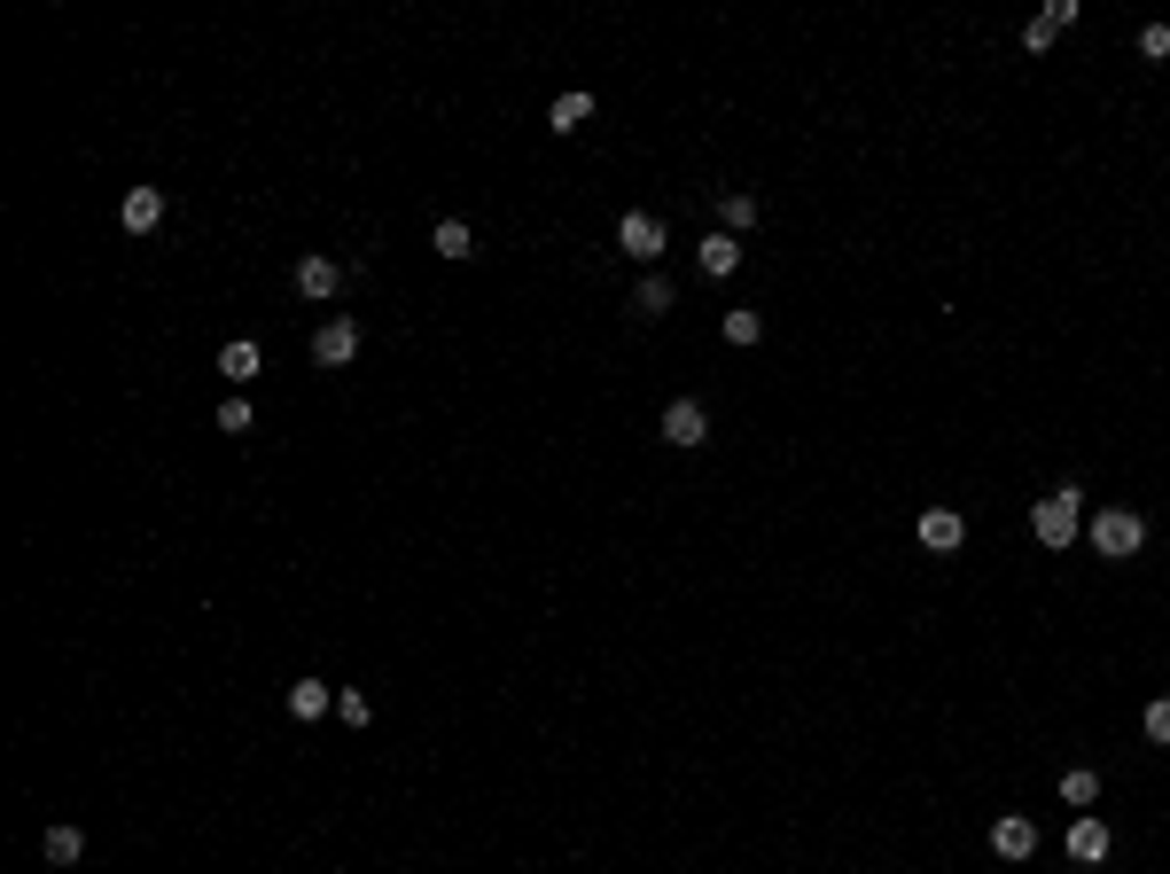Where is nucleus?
<instances>
[{
    "mask_svg": "<svg viewBox=\"0 0 1170 874\" xmlns=\"http://www.w3.org/2000/svg\"><path fill=\"white\" fill-rule=\"evenodd\" d=\"M156 219H164V188H133V196H125V227H133V234H149Z\"/></svg>",
    "mask_w": 1170,
    "mask_h": 874,
    "instance_id": "obj_13",
    "label": "nucleus"
},
{
    "mask_svg": "<svg viewBox=\"0 0 1170 874\" xmlns=\"http://www.w3.org/2000/svg\"><path fill=\"white\" fill-rule=\"evenodd\" d=\"M695 266H702V274H734V266H742V234H710V242L695 250Z\"/></svg>",
    "mask_w": 1170,
    "mask_h": 874,
    "instance_id": "obj_11",
    "label": "nucleus"
},
{
    "mask_svg": "<svg viewBox=\"0 0 1170 874\" xmlns=\"http://www.w3.org/2000/svg\"><path fill=\"white\" fill-rule=\"evenodd\" d=\"M336 711H343L351 726H368V719H375V703H368V695H359V687H343V695H336Z\"/></svg>",
    "mask_w": 1170,
    "mask_h": 874,
    "instance_id": "obj_21",
    "label": "nucleus"
},
{
    "mask_svg": "<svg viewBox=\"0 0 1170 874\" xmlns=\"http://www.w3.org/2000/svg\"><path fill=\"white\" fill-rule=\"evenodd\" d=\"M328 703H336V695H328L320 679H297V687H289V719H320Z\"/></svg>",
    "mask_w": 1170,
    "mask_h": 874,
    "instance_id": "obj_15",
    "label": "nucleus"
},
{
    "mask_svg": "<svg viewBox=\"0 0 1170 874\" xmlns=\"http://www.w3.org/2000/svg\"><path fill=\"white\" fill-rule=\"evenodd\" d=\"M351 352H359V320H351V313H336V320L313 336V360H320V368H343Z\"/></svg>",
    "mask_w": 1170,
    "mask_h": 874,
    "instance_id": "obj_4",
    "label": "nucleus"
},
{
    "mask_svg": "<svg viewBox=\"0 0 1170 874\" xmlns=\"http://www.w3.org/2000/svg\"><path fill=\"white\" fill-rule=\"evenodd\" d=\"M992 851H999V859H1030V851H1038V828H1030L1023 812H1007V820L992 828Z\"/></svg>",
    "mask_w": 1170,
    "mask_h": 874,
    "instance_id": "obj_8",
    "label": "nucleus"
},
{
    "mask_svg": "<svg viewBox=\"0 0 1170 874\" xmlns=\"http://www.w3.org/2000/svg\"><path fill=\"white\" fill-rule=\"evenodd\" d=\"M718 336H726V343H757L765 320H757V313H726V320H718Z\"/></svg>",
    "mask_w": 1170,
    "mask_h": 874,
    "instance_id": "obj_19",
    "label": "nucleus"
},
{
    "mask_svg": "<svg viewBox=\"0 0 1170 874\" xmlns=\"http://www.w3.org/2000/svg\"><path fill=\"white\" fill-rule=\"evenodd\" d=\"M960 539H967L960 507H921V547H929V555H952Z\"/></svg>",
    "mask_w": 1170,
    "mask_h": 874,
    "instance_id": "obj_5",
    "label": "nucleus"
},
{
    "mask_svg": "<svg viewBox=\"0 0 1170 874\" xmlns=\"http://www.w3.org/2000/svg\"><path fill=\"white\" fill-rule=\"evenodd\" d=\"M586 118H593V95H562V102L547 110V125H555V133H578Z\"/></svg>",
    "mask_w": 1170,
    "mask_h": 874,
    "instance_id": "obj_17",
    "label": "nucleus"
},
{
    "mask_svg": "<svg viewBox=\"0 0 1170 874\" xmlns=\"http://www.w3.org/2000/svg\"><path fill=\"white\" fill-rule=\"evenodd\" d=\"M1061 805H1076V812H1085V805H1101V780H1093L1085 765H1076V773H1061Z\"/></svg>",
    "mask_w": 1170,
    "mask_h": 874,
    "instance_id": "obj_18",
    "label": "nucleus"
},
{
    "mask_svg": "<svg viewBox=\"0 0 1170 874\" xmlns=\"http://www.w3.org/2000/svg\"><path fill=\"white\" fill-rule=\"evenodd\" d=\"M1076 507H1085V492H1076V484L1046 492V500L1030 507V532H1038L1046 547H1069V539H1076Z\"/></svg>",
    "mask_w": 1170,
    "mask_h": 874,
    "instance_id": "obj_1",
    "label": "nucleus"
},
{
    "mask_svg": "<svg viewBox=\"0 0 1170 874\" xmlns=\"http://www.w3.org/2000/svg\"><path fill=\"white\" fill-rule=\"evenodd\" d=\"M219 429H227V437H242V429H250V398H242V391L219 406Z\"/></svg>",
    "mask_w": 1170,
    "mask_h": 874,
    "instance_id": "obj_22",
    "label": "nucleus"
},
{
    "mask_svg": "<svg viewBox=\"0 0 1170 874\" xmlns=\"http://www.w3.org/2000/svg\"><path fill=\"white\" fill-rule=\"evenodd\" d=\"M633 305H641V320H656V313H671V282H656V274H648Z\"/></svg>",
    "mask_w": 1170,
    "mask_h": 874,
    "instance_id": "obj_20",
    "label": "nucleus"
},
{
    "mask_svg": "<svg viewBox=\"0 0 1170 874\" xmlns=\"http://www.w3.org/2000/svg\"><path fill=\"white\" fill-rule=\"evenodd\" d=\"M343 289V266H336V258H297V297H336Z\"/></svg>",
    "mask_w": 1170,
    "mask_h": 874,
    "instance_id": "obj_7",
    "label": "nucleus"
},
{
    "mask_svg": "<svg viewBox=\"0 0 1170 874\" xmlns=\"http://www.w3.org/2000/svg\"><path fill=\"white\" fill-rule=\"evenodd\" d=\"M429 250H437V258H453V266H461V258L477 250V234H469V219H437V234H429Z\"/></svg>",
    "mask_w": 1170,
    "mask_h": 874,
    "instance_id": "obj_12",
    "label": "nucleus"
},
{
    "mask_svg": "<svg viewBox=\"0 0 1170 874\" xmlns=\"http://www.w3.org/2000/svg\"><path fill=\"white\" fill-rule=\"evenodd\" d=\"M616 250L641 258V266H648V258H664V219H656V211H624V219H616Z\"/></svg>",
    "mask_w": 1170,
    "mask_h": 874,
    "instance_id": "obj_3",
    "label": "nucleus"
},
{
    "mask_svg": "<svg viewBox=\"0 0 1170 874\" xmlns=\"http://www.w3.org/2000/svg\"><path fill=\"white\" fill-rule=\"evenodd\" d=\"M1069 859H1085V866H1101V859H1108V828H1101L1093 812L1069 828Z\"/></svg>",
    "mask_w": 1170,
    "mask_h": 874,
    "instance_id": "obj_10",
    "label": "nucleus"
},
{
    "mask_svg": "<svg viewBox=\"0 0 1170 874\" xmlns=\"http://www.w3.org/2000/svg\"><path fill=\"white\" fill-rule=\"evenodd\" d=\"M1023 47H1030V55H1046V47H1053V24H1046V17H1030V24H1023Z\"/></svg>",
    "mask_w": 1170,
    "mask_h": 874,
    "instance_id": "obj_25",
    "label": "nucleus"
},
{
    "mask_svg": "<svg viewBox=\"0 0 1170 874\" xmlns=\"http://www.w3.org/2000/svg\"><path fill=\"white\" fill-rule=\"evenodd\" d=\"M664 437H671V446H702V437H710V414H702L695 398H671V406H664Z\"/></svg>",
    "mask_w": 1170,
    "mask_h": 874,
    "instance_id": "obj_6",
    "label": "nucleus"
},
{
    "mask_svg": "<svg viewBox=\"0 0 1170 874\" xmlns=\"http://www.w3.org/2000/svg\"><path fill=\"white\" fill-rule=\"evenodd\" d=\"M1139 539H1147V523L1131 515V507H1108L1101 523H1093V547L1108 555V562H1124V555H1139Z\"/></svg>",
    "mask_w": 1170,
    "mask_h": 874,
    "instance_id": "obj_2",
    "label": "nucleus"
},
{
    "mask_svg": "<svg viewBox=\"0 0 1170 874\" xmlns=\"http://www.w3.org/2000/svg\"><path fill=\"white\" fill-rule=\"evenodd\" d=\"M40 851H47V866H70V859H78V851H86V835H78V828H70V820H55V828H47V835H40Z\"/></svg>",
    "mask_w": 1170,
    "mask_h": 874,
    "instance_id": "obj_14",
    "label": "nucleus"
},
{
    "mask_svg": "<svg viewBox=\"0 0 1170 874\" xmlns=\"http://www.w3.org/2000/svg\"><path fill=\"white\" fill-rule=\"evenodd\" d=\"M219 375H234V383H250V375H258V343H250V336H234L227 352H219Z\"/></svg>",
    "mask_w": 1170,
    "mask_h": 874,
    "instance_id": "obj_16",
    "label": "nucleus"
},
{
    "mask_svg": "<svg viewBox=\"0 0 1170 874\" xmlns=\"http://www.w3.org/2000/svg\"><path fill=\"white\" fill-rule=\"evenodd\" d=\"M1139 55H1155V63H1170V24H1147V32H1139Z\"/></svg>",
    "mask_w": 1170,
    "mask_h": 874,
    "instance_id": "obj_23",
    "label": "nucleus"
},
{
    "mask_svg": "<svg viewBox=\"0 0 1170 874\" xmlns=\"http://www.w3.org/2000/svg\"><path fill=\"white\" fill-rule=\"evenodd\" d=\"M742 227H757V196L718 188V234H742Z\"/></svg>",
    "mask_w": 1170,
    "mask_h": 874,
    "instance_id": "obj_9",
    "label": "nucleus"
},
{
    "mask_svg": "<svg viewBox=\"0 0 1170 874\" xmlns=\"http://www.w3.org/2000/svg\"><path fill=\"white\" fill-rule=\"evenodd\" d=\"M1147 742H1170V695H1162V703H1147Z\"/></svg>",
    "mask_w": 1170,
    "mask_h": 874,
    "instance_id": "obj_24",
    "label": "nucleus"
}]
</instances>
